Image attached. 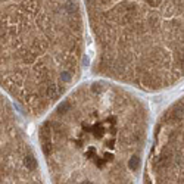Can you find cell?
I'll use <instances>...</instances> for the list:
<instances>
[{"label": "cell", "mask_w": 184, "mask_h": 184, "mask_svg": "<svg viewBox=\"0 0 184 184\" xmlns=\"http://www.w3.org/2000/svg\"><path fill=\"white\" fill-rule=\"evenodd\" d=\"M2 183H41L38 162L11 102L2 96Z\"/></svg>", "instance_id": "5"}, {"label": "cell", "mask_w": 184, "mask_h": 184, "mask_svg": "<svg viewBox=\"0 0 184 184\" xmlns=\"http://www.w3.org/2000/svg\"><path fill=\"white\" fill-rule=\"evenodd\" d=\"M84 24L78 0H2V87L40 116L78 80Z\"/></svg>", "instance_id": "2"}, {"label": "cell", "mask_w": 184, "mask_h": 184, "mask_svg": "<svg viewBox=\"0 0 184 184\" xmlns=\"http://www.w3.org/2000/svg\"><path fill=\"white\" fill-rule=\"evenodd\" d=\"M147 109L128 90L90 81L60 100L38 138L55 183H134L141 169Z\"/></svg>", "instance_id": "1"}, {"label": "cell", "mask_w": 184, "mask_h": 184, "mask_svg": "<svg viewBox=\"0 0 184 184\" xmlns=\"http://www.w3.org/2000/svg\"><path fill=\"white\" fill-rule=\"evenodd\" d=\"M93 72L146 92L184 77V0H84Z\"/></svg>", "instance_id": "3"}, {"label": "cell", "mask_w": 184, "mask_h": 184, "mask_svg": "<svg viewBox=\"0 0 184 184\" xmlns=\"http://www.w3.org/2000/svg\"><path fill=\"white\" fill-rule=\"evenodd\" d=\"M144 181L184 183V97L163 112L155 128Z\"/></svg>", "instance_id": "4"}]
</instances>
